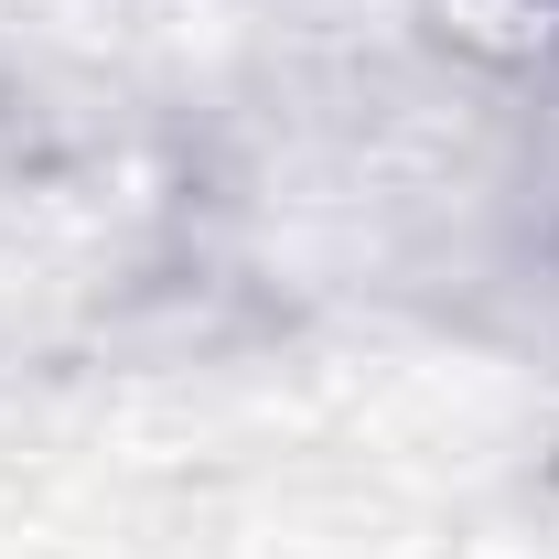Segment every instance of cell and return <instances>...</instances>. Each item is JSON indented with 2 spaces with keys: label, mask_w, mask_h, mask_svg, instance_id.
<instances>
[{
  "label": "cell",
  "mask_w": 559,
  "mask_h": 559,
  "mask_svg": "<svg viewBox=\"0 0 559 559\" xmlns=\"http://www.w3.org/2000/svg\"><path fill=\"white\" fill-rule=\"evenodd\" d=\"M419 44L474 86H527L559 97V0H409Z\"/></svg>",
  "instance_id": "cell-1"
},
{
  "label": "cell",
  "mask_w": 559,
  "mask_h": 559,
  "mask_svg": "<svg viewBox=\"0 0 559 559\" xmlns=\"http://www.w3.org/2000/svg\"><path fill=\"white\" fill-rule=\"evenodd\" d=\"M538 516L559 527V452H549V474H538Z\"/></svg>",
  "instance_id": "cell-2"
}]
</instances>
